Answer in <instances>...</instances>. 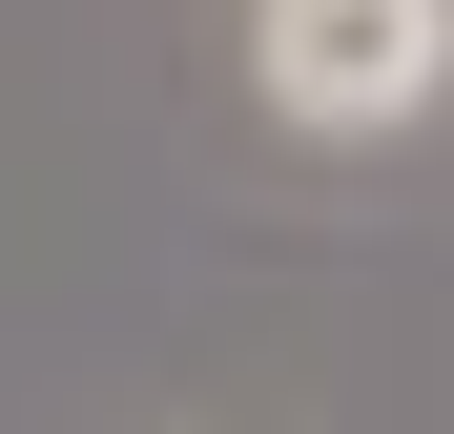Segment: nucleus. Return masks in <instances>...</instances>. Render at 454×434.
I'll return each instance as SVG.
<instances>
[{
	"label": "nucleus",
	"instance_id": "obj_1",
	"mask_svg": "<svg viewBox=\"0 0 454 434\" xmlns=\"http://www.w3.org/2000/svg\"><path fill=\"white\" fill-rule=\"evenodd\" d=\"M248 83L310 145H393L454 104V0H248Z\"/></svg>",
	"mask_w": 454,
	"mask_h": 434
}]
</instances>
